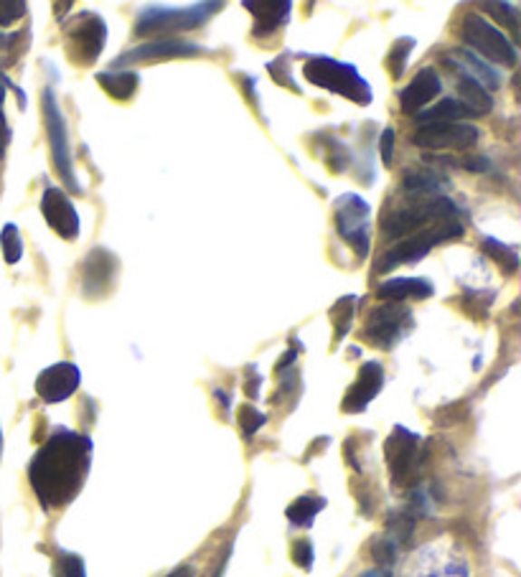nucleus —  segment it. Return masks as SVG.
Masks as SVG:
<instances>
[{
    "label": "nucleus",
    "mask_w": 521,
    "mask_h": 577,
    "mask_svg": "<svg viewBox=\"0 0 521 577\" xmlns=\"http://www.w3.org/2000/svg\"><path fill=\"white\" fill-rule=\"evenodd\" d=\"M92 461V440L72 430H56L28 465V481L43 509H62L77 496Z\"/></svg>",
    "instance_id": "1"
},
{
    "label": "nucleus",
    "mask_w": 521,
    "mask_h": 577,
    "mask_svg": "<svg viewBox=\"0 0 521 577\" xmlns=\"http://www.w3.org/2000/svg\"><path fill=\"white\" fill-rule=\"evenodd\" d=\"M458 206L443 196H415V201L404 204L402 209L387 211L381 217V230L387 237L397 240V237H407L415 231L430 230V224H448V221H458Z\"/></svg>",
    "instance_id": "2"
},
{
    "label": "nucleus",
    "mask_w": 521,
    "mask_h": 577,
    "mask_svg": "<svg viewBox=\"0 0 521 577\" xmlns=\"http://www.w3.org/2000/svg\"><path fill=\"white\" fill-rule=\"evenodd\" d=\"M303 74L315 87L341 94V97H346L356 104H369L374 97L371 84L359 74L356 66L336 62L331 56H308V62L303 66Z\"/></svg>",
    "instance_id": "3"
},
{
    "label": "nucleus",
    "mask_w": 521,
    "mask_h": 577,
    "mask_svg": "<svg viewBox=\"0 0 521 577\" xmlns=\"http://www.w3.org/2000/svg\"><path fill=\"white\" fill-rule=\"evenodd\" d=\"M219 8L222 3H196L188 8H145L132 31L135 36H163L173 31H191L207 24Z\"/></svg>",
    "instance_id": "4"
},
{
    "label": "nucleus",
    "mask_w": 521,
    "mask_h": 577,
    "mask_svg": "<svg viewBox=\"0 0 521 577\" xmlns=\"http://www.w3.org/2000/svg\"><path fill=\"white\" fill-rule=\"evenodd\" d=\"M460 34H463V41L468 44L470 49H476L483 59H488L494 64L516 66V62H519L516 46L501 34V28L491 26L483 15H466L463 18V26H460Z\"/></svg>",
    "instance_id": "5"
},
{
    "label": "nucleus",
    "mask_w": 521,
    "mask_h": 577,
    "mask_svg": "<svg viewBox=\"0 0 521 577\" xmlns=\"http://www.w3.org/2000/svg\"><path fill=\"white\" fill-rule=\"evenodd\" d=\"M463 231H466V227L460 224V219L458 221H448V224H438V227H430V230L415 231V234H410L397 247H391L390 252L381 257L377 269L379 272H387V269L404 265V262H417V259H422V257L428 255L435 244L458 240V237H463Z\"/></svg>",
    "instance_id": "6"
},
{
    "label": "nucleus",
    "mask_w": 521,
    "mask_h": 577,
    "mask_svg": "<svg viewBox=\"0 0 521 577\" xmlns=\"http://www.w3.org/2000/svg\"><path fill=\"white\" fill-rule=\"evenodd\" d=\"M371 206L356 193H343L336 201V230L343 242L352 244V249L364 259L371 249Z\"/></svg>",
    "instance_id": "7"
},
{
    "label": "nucleus",
    "mask_w": 521,
    "mask_h": 577,
    "mask_svg": "<svg viewBox=\"0 0 521 577\" xmlns=\"http://www.w3.org/2000/svg\"><path fill=\"white\" fill-rule=\"evenodd\" d=\"M41 107H43V122H46V135H49V148H52V163L53 168L59 171V176L66 181L69 189L79 191V183L74 179V168H72V145H69V132H66V122L62 110H59V103H56V94L53 90H43V97H41Z\"/></svg>",
    "instance_id": "8"
},
{
    "label": "nucleus",
    "mask_w": 521,
    "mask_h": 577,
    "mask_svg": "<svg viewBox=\"0 0 521 577\" xmlns=\"http://www.w3.org/2000/svg\"><path fill=\"white\" fill-rule=\"evenodd\" d=\"M412 310L404 308L400 303H384L369 313L366 321L364 338L371 347L381 348V351H391L402 341L404 336L412 331Z\"/></svg>",
    "instance_id": "9"
},
{
    "label": "nucleus",
    "mask_w": 521,
    "mask_h": 577,
    "mask_svg": "<svg viewBox=\"0 0 521 577\" xmlns=\"http://www.w3.org/2000/svg\"><path fill=\"white\" fill-rule=\"evenodd\" d=\"M107 44V24L100 14H82L66 31V54L79 66H90L100 59Z\"/></svg>",
    "instance_id": "10"
},
{
    "label": "nucleus",
    "mask_w": 521,
    "mask_h": 577,
    "mask_svg": "<svg viewBox=\"0 0 521 577\" xmlns=\"http://www.w3.org/2000/svg\"><path fill=\"white\" fill-rule=\"evenodd\" d=\"M384 458L390 465L394 486H410L417 481L420 471V435L410 433L407 427H394L384 443Z\"/></svg>",
    "instance_id": "11"
},
{
    "label": "nucleus",
    "mask_w": 521,
    "mask_h": 577,
    "mask_svg": "<svg viewBox=\"0 0 521 577\" xmlns=\"http://www.w3.org/2000/svg\"><path fill=\"white\" fill-rule=\"evenodd\" d=\"M481 130L468 122H428L412 135V145L428 151H470L478 145Z\"/></svg>",
    "instance_id": "12"
},
{
    "label": "nucleus",
    "mask_w": 521,
    "mask_h": 577,
    "mask_svg": "<svg viewBox=\"0 0 521 577\" xmlns=\"http://www.w3.org/2000/svg\"><path fill=\"white\" fill-rule=\"evenodd\" d=\"M41 214L46 224L52 227L62 240H77L79 237V211L72 204V199L62 189L49 186L41 196Z\"/></svg>",
    "instance_id": "13"
},
{
    "label": "nucleus",
    "mask_w": 521,
    "mask_h": 577,
    "mask_svg": "<svg viewBox=\"0 0 521 577\" xmlns=\"http://www.w3.org/2000/svg\"><path fill=\"white\" fill-rule=\"evenodd\" d=\"M82 382V372L77 364L72 361H59L53 367H46L43 372L36 377V395L49 405L64 402L79 389Z\"/></svg>",
    "instance_id": "14"
},
{
    "label": "nucleus",
    "mask_w": 521,
    "mask_h": 577,
    "mask_svg": "<svg viewBox=\"0 0 521 577\" xmlns=\"http://www.w3.org/2000/svg\"><path fill=\"white\" fill-rule=\"evenodd\" d=\"M204 49L196 46V44H188V41H176V39H156L148 41V44H140L130 52H125L120 56L115 64H140V62H166V59H183V56H196Z\"/></svg>",
    "instance_id": "15"
},
{
    "label": "nucleus",
    "mask_w": 521,
    "mask_h": 577,
    "mask_svg": "<svg viewBox=\"0 0 521 577\" xmlns=\"http://www.w3.org/2000/svg\"><path fill=\"white\" fill-rule=\"evenodd\" d=\"M384 386V369L379 361H366L362 367V372L356 377V382L349 386L346 397L341 402V410L349 415H359L369 407V402L377 397Z\"/></svg>",
    "instance_id": "16"
},
{
    "label": "nucleus",
    "mask_w": 521,
    "mask_h": 577,
    "mask_svg": "<svg viewBox=\"0 0 521 577\" xmlns=\"http://www.w3.org/2000/svg\"><path fill=\"white\" fill-rule=\"evenodd\" d=\"M118 272V259L112 252H107L102 247L92 249L87 262H84V272H82V290L87 298H100L110 290V285L115 280Z\"/></svg>",
    "instance_id": "17"
},
{
    "label": "nucleus",
    "mask_w": 521,
    "mask_h": 577,
    "mask_svg": "<svg viewBox=\"0 0 521 577\" xmlns=\"http://www.w3.org/2000/svg\"><path fill=\"white\" fill-rule=\"evenodd\" d=\"M440 92H443V82L438 77V72H435V69H420V74L400 92L402 112L404 115H417V112H420L428 103H432Z\"/></svg>",
    "instance_id": "18"
},
{
    "label": "nucleus",
    "mask_w": 521,
    "mask_h": 577,
    "mask_svg": "<svg viewBox=\"0 0 521 577\" xmlns=\"http://www.w3.org/2000/svg\"><path fill=\"white\" fill-rule=\"evenodd\" d=\"M245 8L252 11V15H255L252 34L255 36H270L280 26H285L287 18H290V11H293V3H287V0H270V3L245 0Z\"/></svg>",
    "instance_id": "19"
},
{
    "label": "nucleus",
    "mask_w": 521,
    "mask_h": 577,
    "mask_svg": "<svg viewBox=\"0 0 521 577\" xmlns=\"http://www.w3.org/2000/svg\"><path fill=\"white\" fill-rule=\"evenodd\" d=\"M432 293H435V285L428 278H391L377 288V298L387 303H400L407 298L428 300L432 298Z\"/></svg>",
    "instance_id": "20"
},
{
    "label": "nucleus",
    "mask_w": 521,
    "mask_h": 577,
    "mask_svg": "<svg viewBox=\"0 0 521 577\" xmlns=\"http://www.w3.org/2000/svg\"><path fill=\"white\" fill-rule=\"evenodd\" d=\"M458 94H460V103L466 104L468 110H473L476 115H488L494 110V97L488 94V90L483 87L478 79L468 74V72H458Z\"/></svg>",
    "instance_id": "21"
},
{
    "label": "nucleus",
    "mask_w": 521,
    "mask_h": 577,
    "mask_svg": "<svg viewBox=\"0 0 521 577\" xmlns=\"http://www.w3.org/2000/svg\"><path fill=\"white\" fill-rule=\"evenodd\" d=\"M470 117H478L473 110H468L460 100H440V103L420 112L417 120L420 125H428V122H463V120H470Z\"/></svg>",
    "instance_id": "22"
},
{
    "label": "nucleus",
    "mask_w": 521,
    "mask_h": 577,
    "mask_svg": "<svg viewBox=\"0 0 521 577\" xmlns=\"http://www.w3.org/2000/svg\"><path fill=\"white\" fill-rule=\"evenodd\" d=\"M94 77L100 82V87L115 100H130L135 90H138V84H140L138 72H115V74L112 72H100Z\"/></svg>",
    "instance_id": "23"
},
{
    "label": "nucleus",
    "mask_w": 521,
    "mask_h": 577,
    "mask_svg": "<svg viewBox=\"0 0 521 577\" xmlns=\"http://www.w3.org/2000/svg\"><path fill=\"white\" fill-rule=\"evenodd\" d=\"M443 186L445 181L440 179V173L432 171H407L402 181V189L412 196H435Z\"/></svg>",
    "instance_id": "24"
},
{
    "label": "nucleus",
    "mask_w": 521,
    "mask_h": 577,
    "mask_svg": "<svg viewBox=\"0 0 521 577\" xmlns=\"http://www.w3.org/2000/svg\"><path fill=\"white\" fill-rule=\"evenodd\" d=\"M321 509H326V499H321V496H300V499H295L287 506L285 513L293 524L311 526L315 513L321 512Z\"/></svg>",
    "instance_id": "25"
},
{
    "label": "nucleus",
    "mask_w": 521,
    "mask_h": 577,
    "mask_svg": "<svg viewBox=\"0 0 521 577\" xmlns=\"http://www.w3.org/2000/svg\"><path fill=\"white\" fill-rule=\"evenodd\" d=\"M356 303H359L356 296H343L333 303L331 321H333V338L336 341L346 338V334H349V328H352L353 323V313H356Z\"/></svg>",
    "instance_id": "26"
},
{
    "label": "nucleus",
    "mask_w": 521,
    "mask_h": 577,
    "mask_svg": "<svg viewBox=\"0 0 521 577\" xmlns=\"http://www.w3.org/2000/svg\"><path fill=\"white\" fill-rule=\"evenodd\" d=\"M481 249L491 257L496 265L504 269L507 275H514V272L519 269V257H516V252H514L511 247H507V244L496 242L491 237H486L481 242Z\"/></svg>",
    "instance_id": "27"
},
{
    "label": "nucleus",
    "mask_w": 521,
    "mask_h": 577,
    "mask_svg": "<svg viewBox=\"0 0 521 577\" xmlns=\"http://www.w3.org/2000/svg\"><path fill=\"white\" fill-rule=\"evenodd\" d=\"M417 46L415 39L410 36H402V39L394 41V46L390 49V56H387V69L394 79H400L407 69V62H410V54Z\"/></svg>",
    "instance_id": "28"
},
{
    "label": "nucleus",
    "mask_w": 521,
    "mask_h": 577,
    "mask_svg": "<svg viewBox=\"0 0 521 577\" xmlns=\"http://www.w3.org/2000/svg\"><path fill=\"white\" fill-rule=\"evenodd\" d=\"M0 247H3V257L8 265H15L24 257V240L15 224H5L0 231Z\"/></svg>",
    "instance_id": "29"
},
{
    "label": "nucleus",
    "mask_w": 521,
    "mask_h": 577,
    "mask_svg": "<svg viewBox=\"0 0 521 577\" xmlns=\"http://www.w3.org/2000/svg\"><path fill=\"white\" fill-rule=\"evenodd\" d=\"M481 11L491 14L504 28H508L511 34H519V21H516V8L511 3H483Z\"/></svg>",
    "instance_id": "30"
},
{
    "label": "nucleus",
    "mask_w": 521,
    "mask_h": 577,
    "mask_svg": "<svg viewBox=\"0 0 521 577\" xmlns=\"http://www.w3.org/2000/svg\"><path fill=\"white\" fill-rule=\"evenodd\" d=\"M412 529H415V519L410 516V513H391L390 522H387V532L391 534V542L394 544H400V542H407V539L412 537Z\"/></svg>",
    "instance_id": "31"
},
{
    "label": "nucleus",
    "mask_w": 521,
    "mask_h": 577,
    "mask_svg": "<svg viewBox=\"0 0 521 577\" xmlns=\"http://www.w3.org/2000/svg\"><path fill=\"white\" fill-rule=\"evenodd\" d=\"M56 577H87L84 560L74 552H59V557H56Z\"/></svg>",
    "instance_id": "32"
},
{
    "label": "nucleus",
    "mask_w": 521,
    "mask_h": 577,
    "mask_svg": "<svg viewBox=\"0 0 521 577\" xmlns=\"http://www.w3.org/2000/svg\"><path fill=\"white\" fill-rule=\"evenodd\" d=\"M287 62H290V56H287V54H283V56H277L275 62H270V64H267V69L273 72V79L277 82V84H283V87H287V90L298 92L300 94L298 82L290 77V66H287Z\"/></svg>",
    "instance_id": "33"
},
{
    "label": "nucleus",
    "mask_w": 521,
    "mask_h": 577,
    "mask_svg": "<svg viewBox=\"0 0 521 577\" xmlns=\"http://www.w3.org/2000/svg\"><path fill=\"white\" fill-rule=\"evenodd\" d=\"M239 425H242V433L252 437L265 425V415L255 410L252 405H245V407H239Z\"/></svg>",
    "instance_id": "34"
},
{
    "label": "nucleus",
    "mask_w": 521,
    "mask_h": 577,
    "mask_svg": "<svg viewBox=\"0 0 521 577\" xmlns=\"http://www.w3.org/2000/svg\"><path fill=\"white\" fill-rule=\"evenodd\" d=\"M458 54H463V59H466V62H468L470 66H473V69H476V74H478V82H488V87H498V84H501V79L496 77V72L494 69H491V66H486L481 62V59H478V56H476V54H470V52H458Z\"/></svg>",
    "instance_id": "35"
},
{
    "label": "nucleus",
    "mask_w": 521,
    "mask_h": 577,
    "mask_svg": "<svg viewBox=\"0 0 521 577\" xmlns=\"http://www.w3.org/2000/svg\"><path fill=\"white\" fill-rule=\"evenodd\" d=\"M26 11L28 5L21 3V0H5V3H0V26H11L14 21L24 18Z\"/></svg>",
    "instance_id": "36"
},
{
    "label": "nucleus",
    "mask_w": 521,
    "mask_h": 577,
    "mask_svg": "<svg viewBox=\"0 0 521 577\" xmlns=\"http://www.w3.org/2000/svg\"><path fill=\"white\" fill-rule=\"evenodd\" d=\"M371 552H374V560L379 564H391L397 557V544L390 537H377L371 544Z\"/></svg>",
    "instance_id": "37"
},
{
    "label": "nucleus",
    "mask_w": 521,
    "mask_h": 577,
    "mask_svg": "<svg viewBox=\"0 0 521 577\" xmlns=\"http://www.w3.org/2000/svg\"><path fill=\"white\" fill-rule=\"evenodd\" d=\"M293 562L303 567V570H311L313 567V544L308 539H298L293 544Z\"/></svg>",
    "instance_id": "38"
},
{
    "label": "nucleus",
    "mask_w": 521,
    "mask_h": 577,
    "mask_svg": "<svg viewBox=\"0 0 521 577\" xmlns=\"http://www.w3.org/2000/svg\"><path fill=\"white\" fill-rule=\"evenodd\" d=\"M394 141H397L394 130L384 128L381 138H379V155H381V163L387 168H391V161H394Z\"/></svg>",
    "instance_id": "39"
},
{
    "label": "nucleus",
    "mask_w": 521,
    "mask_h": 577,
    "mask_svg": "<svg viewBox=\"0 0 521 577\" xmlns=\"http://www.w3.org/2000/svg\"><path fill=\"white\" fill-rule=\"evenodd\" d=\"M260 386H262V377L260 374H255V367H249L247 369V385H245V392H247L249 399H255L260 395Z\"/></svg>",
    "instance_id": "40"
},
{
    "label": "nucleus",
    "mask_w": 521,
    "mask_h": 577,
    "mask_svg": "<svg viewBox=\"0 0 521 577\" xmlns=\"http://www.w3.org/2000/svg\"><path fill=\"white\" fill-rule=\"evenodd\" d=\"M8 142H11V128H8V122H5V115H3V104H0V158H3V153H5Z\"/></svg>",
    "instance_id": "41"
},
{
    "label": "nucleus",
    "mask_w": 521,
    "mask_h": 577,
    "mask_svg": "<svg viewBox=\"0 0 521 577\" xmlns=\"http://www.w3.org/2000/svg\"><path fill=\"white\" fill-rule=\"evenodd\" d=\"M169 577H196L194 575V567H188V564H183V567H176Z\"/></svg>",
    "instance_id": "42"
},
{
    "label": "nucleus",
    "mask_w": 521,
    "mask_h": 577,
    "mask_svg": "<svg viewBox=\"0 0 521 577\" xmlns=\"http://www.w3.org/2000/svg\"><path fill=\"white\" fill-rule=\"evenodd\" d=\"M5 103V84H3V79H0V104Z\"/></svg>",
    "instance_id": "43"
},
{
    "label": "nucleus",
    "mask_w": 521,
    "mask_h": 577,
    "mask_svg": "<svg viewBox=\"0 0 521 577\" xmlns=\"http://www.w3.org/2000/svg\"><path fill=\"white\" fill-rule=\"evenodd\" d=\"M362 577H384V575H381V572H366V575Z\"/></svg>",
    "instance_id": "44"
},
{
    "label": "nucleus",
    "mask_w": 521,
    "mask_h": 577,
    "mask_svg": "<svg viewBox=\"0 0 521 577\" xmlns=\"http://www.w3.org/2000/svg\"><path fill=\"white\" fill-rule=\"evenodd\" d=\"M0 455H3V433H0Z\"/></svg>",
    "instance_id": "45"
}]
</instances>
